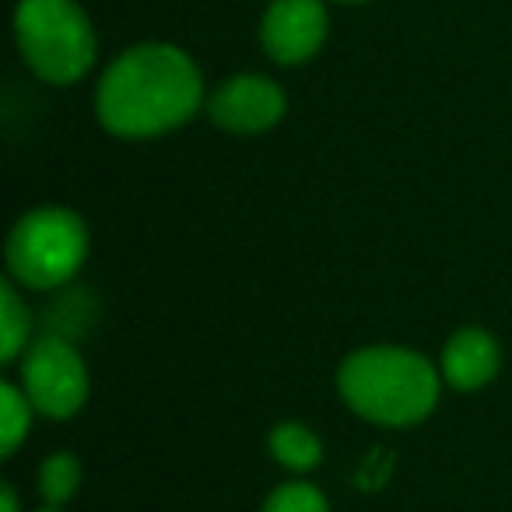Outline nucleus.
I'll list each match as a JSON object with an SVG mask.
<instances>
[{
  "label": "nucleus",
  "instance_id": "obj_1",
  "mask_svg": "<svg viewBox=\"0 0 512 512\" xmlns=\"http://www.w3.org/2000/svg\"><path fill=\"white\" fill-rule=\"evenodd\" d=\"M200 95V71L183 50L144 43L127 50L102 74L95 109L109 134L137 141L183 127L197 113Z\"/></svg>",
  "mask_w": 512,
  "mask_h": 512
},
{
  "label": "nucleus",
  "instance_id": "obj_2",
  "mask_svg": "<svg viewBox=\"0 0 512 512\" xmlns=\"http://www.w3.org/2000/svg\"><path fill=\"white\" fill-rule=\"evenodd\" d=\"M337 390L358 418L386 428H407L435 411L442 372L411 348L372 344L344 358Z\"/></svg>",
  "mask_w": 512,
  "mask_h": 512
},
{
  "label": "nucleus",
  "instance_id": "obj_3",
  "mask_svg": "<svg viewBox=\"0 0 512 512\" xmlns=\"http://www.w3.org/2000/svg\"><path fill=\"white\" fill-rule=\"evenodd\" d=\"M88 256V225L71 207L43 204L15 221L4 246L8 274L32 292H53L81 271Z\"/></svg>",
  "mask_w": 512,
  "mask_h": 512
},
{
  "label": "nucleus",
  "instance_id": "obj_4",
  "mask_svg": "<svg viewBox=\"0 0 512 512\" xmlns=\"http://www.w3.org/2000/svg\"><path fill=\"white\" fill-rule=\"evenodd\" d=\"M25 64L50 85H74L95 64V36L74 0H22L15 15Z\"/></svg>",
  "mask_w": 512,
  "mask_h": 512
},
{
  "label": "nucleus",
  "instance_id": "obj_5",
  "mask_svg": "<svg viewBox=\"0 0 512 512\" xmlns=\"http://www.w3.org/2000/svg\"><path fill=\"white\" fill-rule=\"evenodd\" d=\"M25 397L32 400L36 414L67 421L85 407L88 400V365L78 351L60 337H43L29 344L22 355V383Z\"/></svg>",
  "mask_w": 512,
  "mask_h": 512
},
{
  "label": "nucleus",
  "instance_id": "obj_6",
  "mask_svg": "<svg viewBox=\"0 0 512 512\" xmlns=\"http://www.w3.org/2000/svg\"><path fill=\"white\" fill-rule=\"evenodd\" d=\"M285 109V92L264 74H239V78L225 81L207 102L214 127L228 130V134H264L274 123H281Z\"/></svg>",
  "mask_w": 512,
  "mask_h": 512
},
{
  "label": "nucleus",
  "instance_id": "obj_7",
  "mask_svg": "<svg viewBox=\"0 0 512 512\" xmlns=\"http://www.w3.org/2000/svg\"><path fill=\"white\" fill-rule=\"evenodd\" d=\"M260 39L267 57L278 64H306L327 39V8L320 0H274Z\"/></svg>",
  "mask_w": 512,
  "mask_h": 512
},
{
  "label": "nucleus",
  "instance_id": "obj_8",
  "mask_svg": "<svg viewBox=\"0 0 512 512\" xmlns=\"http://www.w3.org/2000/svg\"><path fill=\"white\" fill-rule=\"evenodd\" d=\"M498 369H502V348H498L495 337L481 327L456 330L446 341L442 358H439L442 383H449L460 393L488 386L491 379L498 376Z\"/></svg>",
  "mask_w": 512,
  "mask_h": 512
},
{
  "label": "nucleus",
  "instance_id": "obj_9",
  "mask_svg": "<svg viewBox=\"0 0 512 512\" xmlns=\"http://www.w3.org/2000/svg\"><path fill=\"white\" fill-rule=\"evenodd\" d=\"M271 456L281 463V467L295 470V474H306V470H316L323 463V439L302 421H281V425L271 428Z\"/></svg>",
  "mask_w": 512,
  "mask_h": 512
},
{
  "label": "nucleus",
  "instance_id": "obj_10",
  "mask_svg": "<svg viewBox=\"0 0 512 512\" xmlns=\"http://www.w3.org/2000/svg\"><path fill=\"white\" fill-rule=\"evenodd\" d=\"M29 306L18 295L15 281H4L0 285V362L11 365L25 355L29 348Z\"/></svg>",
  "mask_w": 512,
  "mask_h": 512
},
{
  "label": "nucleus",
  "instance_id": "obj_11",
  "mask_svg": "<svg viewBox=\"0 0 512 512\" xmlns=\"http://www.w3.org/2000/svg\"><path fill=\"white\" fill-rule=\"evenodd\" d=\"M32 400L25 397V390L18 383H4L0 386V453L11 456L18 446L25 442L32 428Z\"/></svg>",
  "mask_w": 512,
  "mask_h": 512
},
{
  "label": "nucleus",
  "instance_id": "obj_12",
  "mask_svg": "<svg viewBox=\"0 0 512 512\" xmlns=\"http://www.w3.org/2000/svg\"><path fill=\"white\" fill-rule=\"evenodd\" d=\"M81 488V460L67 449L50 453L39 467V491L50 505H67Z\"/></svg>",
  "mask_w": 512,
  "mask_h": 512
},
{
  "label": "nucleus",
  "instance_id": "obj_13",
  "mask_svg": "<svg viewBox=\"0 0 512 512\" xmlns=\"http://www.w3.org/2000/svg\"><path fill=\"white\" fill-rule=\"evenodd\" d=\"M260 512H330V502L316 484L288 481L267 495V502Z\"/></svg>",
  "mask_w": 512,
  "mask_h": 512
},
{
  "label": "nucleus",
  "instance_id": "obj_14",
  "mask_svg": "<svg viewBox=\"0 0 512 512\" xmlns=\"http://www.w3.org/2000/svg\"><path fill=\"white\" fill-rule=\"evenodd\" d=\"M0 512H22V502H18L15 484H0Z\"/></svg>",
  "mask_w": 512,
  "mask_h": 512
},
{
  "label": "nucleus",
  "instance_id": "obj_15",
  "mask_svg": "<svg viewBox=\"0 0 512 512\" xmlns=\"http://www.w3.org/2000/svg\"><path fill=\"white\" fill-rule=\"evenodd\" d=\"M39 512H64L60 505H46V509H39Z\"/></svg>",
  "mask_w": 512,
  "mask_h": 512
},
{
  "label": "nucleus",
  "instance_id": "obj_16",
  "mask_svg": "<svg viewBox=\"0 0 512 512\" xmlns=\"http://www.w3.org/2000/svg\"><path fill=\"white\" fill-rule=\"evenodd\" d=\"M348 4H355V0H348Z\"/></svg>",
  "mask_w": 512,
  "mask_h": 512
}]
</instances>
